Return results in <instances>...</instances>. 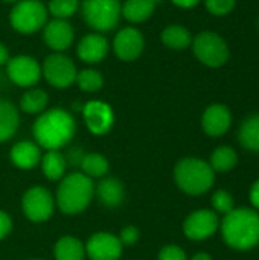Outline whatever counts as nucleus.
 <instances>
[{"label": "nucleus", "mask_w": 259, "mask_h": 260, "mask_svg": "<svg viewBox=\"0 0 259 260\" xmlns=\"http://www.w3.org/2000/svg\"><path fill=\"white\" fill-rule=\"evenodd\" d=\"M81 114L87 129L95 136H105L114 125V111L110 104L93 99L82 105Z\"/></svg>", "instance_id": "9b49d317"}, {"label": "nucleus", "mask_w": 259, "mask_h": 260, "mask_svg": "<svg viewBox=\"0 0 259 260\" xmlns=\"http://www.w3.org/2000/svg\"><path fill=\"white\" fill-rule=\"evenodd\" d=\"M20 126V111L8 99H0V143L15 136Z\"/></svg>", "instance_id": "aec40b11"}, {"label": "nucleus", "mask_w": 259, "mask_h": 260, "mask_svg": "<svg viewBox=\"0 0 259 260\" xmlns=\"http://www.w3.org/2000/svg\"><path fill=\"white\" fill-rule=\"evenodd\" d=\"M238 140L246 149L259 152V114L250 116L243 122L238 131Z\"/></svg>", "instance_id": "bb28decb"}, {"label": "nucleus", "mask_w": 259, "mask_h": 260, "mask_svg": "<svg viewBox=\"0 0 259 260\" xmlns=\"http://www.w3.org/2000/svg\"><path fill=\"white\" fill-rule=\"evenodd\" d=\"M78 69L70 56L61 52L47 55L41 64V76L46 82L58 90L69 88L75 84Z\"/></svg>", "instance_id": "6e6552de"}, {"label": "nucleus", "mask_w": 259, "mask_h": 260, "mask_svg": "<svg viewBox=\"0 0 259 260\" xmlns=\"http://www.w3.org/2000/svg\"><path fill=\"white\" fill-rule=\"evenodd\" d=\"M157 260H188V256L179 245H165L159 251Z\"/></svg>", "instance_id": "473e14b6"}, {"label": "nucleus", "mask_w": 259, "mask_h": 260, "mask_svg": "<svg viewBox=\"0 0 259 260\" xmlns=\"http://www.w3.org/2000/svg\"><path fill=\"white\" fill-rule=\"evenodd\" d=\"M191 260H212V257L208 253H197L191 257Z\"/></svg>", "instance_id": "58836bf2"}, {"label": "nucleus", "mask_w": 259, "mask_h": 260, "mask_svg": "<svg viewBox=\"0 0 259 260\" xmlns=\"http://www.w3.org/2000/svg\"><path fill=\"white\" fill-rule=\"evenodd\" d=\"M174 181L182 192L197 197L206 193L214 186L215 172L208 161L197 157H186L177 161Z\"/></svg>", "instance_id": "20e7f679"}, {"label": "nucleus", "mask_w": 259, "mask_h": 260, "mask_svg": "<svg viewBox=\"0 0 259 260\" xmlns=\"http://www.w3.org/2000/svg\"><path fill=\"white\" fill-rule=\"evenodd\" d=\"M8 79L21 88H31L41 79V64L31 55H15L6 62Z\"/></svg>", "instance_id": "9d476101"}, {"label": "nucleus", "mask_w": 259, "mask_h": 260, "mask_svg": "<svg viewBox=\"0 0 259 260\" xmlns=\"http://www.w3.org/2000/svg\"><path fill=\"white\" fill-rule=\"evenodd\" d=\"M238 163V155L231 146H220L211 155V168L214 172H227L234 169Z\"/></svg>", "instance_id": "cd10ccee"}, {"label": "nucleus", "mask_w": 259, "mask_h": 260, "mask_svg": "<svg viewBox=\"0 0 259 260\" xmlns=\"http://www.w3.org/2000/svg\"><path fill=\"white\" fill-rule=\"evenodd\" d=\"M212 207L217 213H221V215H227L231 213L234 209H235V203H234V198L229 192L226 190H217L214 195H212Z\"/></svg>", "instance_id": "7c9ffc66"}, {"label": "nucleus", "mask_w": 259, "mask_h": 260, "mask_svg": "<svg viewBox=\"0 0 259 260\" xmlns=\"http://www.w3.org/2000/svg\"><path fill=\"white\" fill-rule=\"evenodd\" d=\"M12 230V219L11 216L5 212L0 210V241H3Z\"/></svg>", "instance_id": "f704fd0d"}, {"label": "nucleus", "mask_w": 259, "mask_h": 260, "mask_svg": "<svg viewBox=\"0 0 259 260\" xmlns=\"http://www.w3.org/2000/svg\"><path fill=\"white\" fill-rule=\"evenodd\" d=\"M79 9V0H50L47 5V12L53 18L69 20Z\"/></svg>", "instance_id": "c756f323"}, {"label": "nucleus", "mask_w": 259, "mask_h": 260, "mask_svg": "<svg viewBox=\"0 0 259 260\" xmlns=\"http://www.w3.org/2000/svg\"><path fill=\"white\" fill-rule=\"evenodd\" d=\"M122 251L119 238L108 232L93 233L85 244V256L90 260H119Z\"/></svg>", "instance_id": "4468645a"}, {"label": "nucleus", "mask_w": 259, "mask_h": 260, "mask_svg": "<svg viewBox=\"0 0 259 260\" xmlns=\"http://www.w3.org/2000/svg\"><path fill=\"white\" fill-rule=\"evenodd\" d=\"M118 238H119V241H121V244L124 247L125 245L130 247V245H134L140 239V232H139V229L136 225H127V227H124L121 230Z\"/></svg>", "instance_id": "72a5a7b5"}, {"label": "nucleus", "mask_w": 259, "mask_h": 260, "mask_svg": "<svg viewBox=\"0 0 259 260\" xmlns=\"http://www.w3.org/2000/svg\"><path fill=\"white\" fill-rule=\"evenodd\" d=\"M55 198L44 186H32L21 197L23 215L35 224L46 222L55 212Z\"/></svg>", "instance_id": "1a4fd4ad"}, {"label": "nucleus", "mask_w": 259, "mask_h": 260, "mask_svg": "<svg viewBox=\"0 0 259 260\" xmlns=\"http://www.w3.org/2000/svg\"><path fill=\"white\" fill-rule=\"evenodd\" d=\"M47 104H49L47 91L43 88H38V87H31L21 94L20 110L26 114L38 116L47 110Z\"/></svg>", "instance_id": "b1692460"}, {"label": "nucleus", "mask_w": 259, "mask_h": 260, "mask_svg": "<svg viewBox=\"0 0 259 260\" xmlns=\"http://www.w3.org/2000/svg\"><path fill=\"white\" fill-rule=\"evenodd\" d=\"M75 84L84 93H96L104 87V76L96 69H82L76 73Z\"/></svg>", "instance_id": "c85d7f7f"}, {"label": "nucleus", "mask_w": 259, "mask_h": 260, "mask_svg": "<svg viewBox=\"0 0 259 260\" xmlns=\"http://www.w3.org/2000/svg\"><path fill=\"white\" fill-rule=\"evenodd\" d=\"M40 166L43 175L49 181H60L66 174L67 160L66 155H63V152L60 151H46V154L41 155Z\"/></svg>", "instance_id": "393cba45"}, {"label": "nucleus", "mask_w": 259, "mask_h": 260, "mask_svg": "<svg viewBox=\"0 0 259 260\" xmlns=\"http://www.w3.org/2000/svg\"><path fill=\"white\" fill-rule=\"evenodd\" d=\"M43 40L50 50L64 53L67 49L72 47L75 41V29L69 23V20L53 18L44 24Z\"/></svg>", "instance_id": "2eb2a0df"}, {"label": "nucleus", "mask_w": 259, "mask_h": 260, "mask_svg": "<svg viewBox=\"0 0 259 260\" xmlns=\"http://www.w3.org/2000/svg\"><path fill=\"white\" fill-rule=\"evenodd\" d=\"M81 172L84 175H87L90 180L95 178H104L107 177L108 171H110V163L108 160L98 152H90V154H84L81 163H79Z\"/></svg>", "instance_id": "a878e982"}, {"label": "nucleus", "mask_w": 259, "mask_h": 260, "mask_svg": "<svg viewBox=\"0 0 259 260\" xmlns=\"http://www.w3.org/2000/svg\"><path fill=\"white\" fill-rule=\"evenodd\" d=\"M156 6L154 0H125L122 3V17L133 24L143 23L151 18Z\"/></svg>", "instance_id": "412c9836"}, {"label": "nucleus", "mask_w": 259, "mask_h": 260, "mask_svg": "<svg viewBox=\"0 0 259 260\" xmlns=\"http://www.w3.org/2000/svg\"><path fill=\"white\" fill-rule=\"evenodd\" d=\"M176 6L179 8H183V9H189V8H194L197 6L202 0H171Z\"/></svg>", "instance_id": "e433bc0d"}, {"label": "nucleus", "mask_w": 259, "mask_h": 260, "mask_svg": "<svg viewBox=\"0 0 259 260\" xmlns=\"http://www.w3.org/2000/svg\"><path fill=\"white\" fill-rule=\"evenodd\" d=\"M220 227L218 216L214 210L200 209L192 212L183 222V233L191 241H205L215 235Z\"/></svg>", "instance_id": "ddd939ff"}, {"label": "nucleus", "mask_w": 259, "mask_h": 260, "mask_svg": "<svg viewBox=\"0 0 259 260\" xmlns=\"http://www.w3.org/2000/svg\"><path fill=\"white\" fill-rule=\"evenodd\" d=\"M35 143L46 151H60L76 134V120L64 108H50L38 114L32 125Z\"/></svg>", "instance_id": "f257e3e1"}, {"label": "nucleus", "mask_w": 259, "mask_h": 260, "mask_svg": "<svg viewBox=\"0 0 259 260\" xmlns=\"http://www.w3.org/2000/svg\"><path fill=\"white\" fill-rule=\"evenodd\" d=\"M49 21L47 6L40 0H20L9 12L11 27L21 35H32Z\"/></svg>", "instance_id": "423d86ee"}, {"label": "nucleus", "mask_w": 259, "mask_h": 260, "mask_svg": "<svg viewBox=\"0 0 259 260\" xmlns=\"http://www.w3.org/2000/svg\"><path fill=\"white\" fill-rule=\"evenodd\" d=\"M31 260H44V259H31Z\"/></svg>", "instance_id": "a19ab883"}, {"label": "nucleus", "mask_w": 259, "mask_h": 260, "mask_svg": "<svg viewBox=\"0 0 259 260\" xmlns=\"http://www.w3.org/2000/svg\"><path fill=\"white\" fill-rule=\"evenodd\" d=\"M237 0H205V6L209 11V14L215 17L227 15L234 11Z\"/></svg>", "instance_id": "2f4dec72"}, {"label": "nucleus", "mask_w": 259, "mask_h": 260, "mask_svg": "<svg viewBox=\"0 0 259 260\" xmlns=\"http://www.w3.org/2000/svg\"><path fill=\"white\" fill-rule=\"evenodd\" d=\"M191 47L195 58L206 67L212 69L224 66L231 56V50L226 40L214 30H203L197 34L192 38Z\"/></svg>", "instance_id": "0eeeda50"}, {"label": "nucleus", "mask_w": 259, "mask_h": 260, "mask_svg": "<svg viewBox=\"0 0 259 260\" xmlns=\"http://www.w3.org/2000/svg\"><path fill=\"white\" fill-rule=\"evenodd\" d=\"M250 201H252V206L259 210V180L253 183L252 189H250Z\"/></svg>", "instance_id": "c9c22d12"}, {"label": "nucleus", "mask_w": 259, "mask_h": 260, "mask_svg": "<svg viewBox=\"0 0 259 260\" xmlns=\"http://www.w3.org/2000/svg\"><path fill=\"white\" fill-rule=\"evenodd\" d=\"M224 242L240 251H247L259 244V213L253 209H234L221 222Z\"/></svg>", "instance_id": "f03ea898"}, {"label": "nucleus", "mask_w": 259, "mask_h": 260, "mask_svg": "<svg viewBox=\"0 0 259 260\" xmlns=\"http://www.w3.org/2000/svg\"><path fill=\"white\" fill-rule=\"evenodd\" d=\"M232 125L231 110L223 104L209 105L202 116V128L211 137H220L227 133Z\"/></svg>", "instance_id": "f3484780"}, {"label": "nucleus", "mask_w": 259, "mask_h": 260, "mask_svg": "<svg viewBox=\"0 0 259 260\" xmlns=\"http://www.w3.org/2000/svg\"><path fill=\"white\" fill-rule=\"evenodd\" d=\"M95 197V183L82 172H72L60 180L55 204L67 216L82 213Z\"/></svg>", "instance_id": "7ed1b4c3"}, {"label": "nucleus", "mask_w": 259, "mask_h": 260, "mask_svg": "<svg viewBox=\"0 0 259 260\" xmlns=\"http://www.w3.org/2000/svg\"><path fill=\"white\" fill-rule=\"evenodd\" d=\"M79 9L85 24L99 34L116 29L122 18L121 0H82Z\"/></svg>", "instance_id": "39448f33"}, {"label": "nucleus", "mask_w": 259, "mask_h": 260, "mask_svg": "<svg viewBox=\"0 0 259 260\" xmlns=\"http://www.w3.org/2000/svg\"><path fill=\"white\" fill-rule=\"evenodd\" d=\"M11 163L23 171H31L40 165L41 160V148L31 140L17 142L9 151Z\"/></svg>", "instance_id": "a211bd4d"}, {"label": "nucleus", "mask_w": 259, "mask_h": 260, "mask_svg": "<svg viewBox=\"0 0 259 260\" xmlns=\"http://www.w3.org/2000/svg\"><path fill=\"white\" fill-rule=\"evenodd\" d=\"M2 2H5V3H12V5H15V3H18L20 0H2Z\"/></svg>", "instance_id": "ea45409f"}, {"label": "nucleus", "mask_w": 259, "mask_h": 260, "mask_svg": "<svg viewBox=\"0 0 259 260\" xmlns=\"http://www.w3.org/2000/svg\"><path fill=\"white\" fill-rule=\"evenodd\" d=\"M95 195L102 206L108 209H116L125 200V187L118 178L104 177L101 178L98 186H95Z\"/></svg>", "instance_id": "6ab92c4d"}, {"label": "nucleus", "mask_w": 259, "mask_h": 260, "mask_svg": "<svg viewBox=\"0 0 259 260\" xmlns=\"http://www.w3.org/2000/svg\"><path fill=\"white\" fill-rule=\"evenodd\" d=\"M145 49V37L136 26L122 27L113 38V52L118 59L133 62L140 58Z\"/></svg>", "instance_id": "f8f14e48"}, {"label": "nucleus", "mask_w": 259, "mask_h": 260, "mask_svg": "<svg viewBox=\"0 0 259 260\" xmlns=\"http://www.w3.org/2000/svg\"><path fill=\"white\" fill-rule=\"evenodd\" d=\"M108 50H110V43L99 32H92V34L84 35L76 46L78 58L87 64L102 62L105 56L108 55Z\"/></svg>", "instance_id": "dca6fc26"}, {"label": "nucleus", "mask_w": 259, "mask_h": 260, "mask_svg": "<svg viewBox=\"0 0 259 260\" xmlns=\"http://www.w3.org/2000/svg\"><path fill=\"white\" fill-rule=\"evenodd\" d=\"M192 38L191 30L182 24H169L160 34L162 43L171 50H185L191 47Z\"/></svg>", "instance_id": "4be33fe9"}, {"label": "nucleus", "mask_w": 259, "mask_h": 260, "mask_svg": "<svg viewBox=\"0 0 259 260\" xmlns=\"http://www.w3.org/2000/svg\"><path fill=\"white\" fill-rule=\"evenodd\" d=\"M9 58H11V55H9L8 47L3 43H0V66H6Z\"/></svg>", "instance_id": "4c0bfd02"}, {"label": "nucleus", "mask_w": 259, "mask_h": 260, "mask_svg": "<svg viewBox=\"0 0 259 260\" xmlns=\"http://www.w3.org/2000/svg\"><path fill=\"white\" fill-rule=\"evenodd\" d=\"M53 257L55 260H84L85 245L75 236H63L55 242Z\"/></svg>", "instance_id": "5701e85b"}]
</instances>
